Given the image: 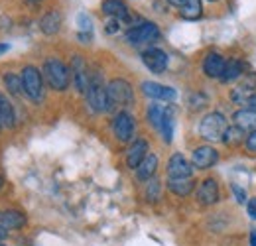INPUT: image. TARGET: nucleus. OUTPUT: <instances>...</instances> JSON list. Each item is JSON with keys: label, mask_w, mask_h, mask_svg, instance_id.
I'll list each match as a JSON object with an SVG mask.
<instances>
[{"label": "nucleus", "mask_w": 256, "mask_h": 246, "mask_svg": "<svg viewBox=\"0 0 256 246\" xmlns=\"http://www.w3.org/2000/svg\"><path fill=\"white\" fill-rule=\"evenodd\" d=\"M156 170H158V158L154 154H148L142 160V164L136 168V178H138L140 182H148V180L154 178Z\"/></svg>", "instance_id": "19"}, {"label": "nucleus", "mask_w": 256, "mask_h": 246, "mask_svg": "<svg viewBox=\"0 0 256 246\" xmlns=\"http://www.w3.org/2000/svg\"><path fill=\"white\" fill-rule=\"evenodd\" d=\"M172 6H176V8H184L186 4H188V0H168Z\"/></svg>", "instance_id": "37"}, {"label": "nucleus", "mask_w": 256, "mask_h": 246, "mask_svg": "<svg viewBox=\"0 0 256 246\" xmlns=\"http://www.w3.org/2000/svg\"><path fill=\"white\" fill-rule=\"evenodd\" d=\"M0 246H6V244H4V242H2V240H0Z\"/></svg>", "instance_id": "43"}, {"label": "nucleus", "mask_w": 256, "mask_h": 246, "mask_svg": "<svg viewBox=\"0 0 256 246\" xmlns=\"http://www.w3.org/2000/svg\"><path fill=\"white\" fill-rule=\"evenodd\" d=\"M224 67H226V63L219 54H207V58L203 62V71L211 79H217V77L221 79L224 73Z\"/></svg>", "instance_id": "15"}, {"label": "nucleus", "mask_w": 256, "mask_h": 246, "mask_svg": "<svg viewBox=\"0 0 256 246\" xmlns=\"http://www.w3.org/2000/svg\"><path fill=\"white\" fill-rule=\"evenodd\" d=\"M226 128H228V124L221 112H209L207 116H203V120L199 124V134L205 140L217 142V140H223Z\"/></svg>", "instance_id": "4"}, {"label": "nucleus", "mask_w": 256, "mask_h": 246, "mask_svg": "<svg viewBox=\"0 0 256 246\" xmlns=\"http://www.w3.org/2000/svg\"><path fill=\"white\" fill-rule=\"evenodd\" d=\"M134 130H136V124H134V116L126 112V110H120L114 118H112V132L116 136V140L120 142H130L132 136H134Z\"/></svg>", "instance_id": "7"}, {"label": "nucleus", "mask_w": 256, "mask_h": 246, "mask_svg": "<svg viewBox=\"0 0 256 246\" xmlns=\"http://www.w3.org/2000/svg\"><path fill=\"white\" fill-rule=\"evenodd\" d=\"M60 26H62V14H60L58 10H50V12L42 18V22H40V28H42V32H44L46 36L58 34V32H60Z\"/></svg>", "instance_id": "22"}, {"label": "nucleus", "mask_w": 256, "mask_h": 246, "mask_svg": "<svg viewBox=\"0 0 256 246\" xmlns=\"http://www.w3.org/2000/svg\"><path fill=\"white\" fill-rule=\"evenodd\" d=\"M242 75H244V67H242V63L238 62V60H232V62L226 63L221 81L230 83V81H236V79H238V77H242Z\"/></svg>", "instance_id": "24"}, {"label": "nucleus", "mask_w": 256, "mask_h": 246, "mask_svg": "<svg viewBox=\"0 0 256 246\" xmlns=\"http://www.w3.org/2000/svg\"><path fill=\"white\" fill-rule=\"evenodd\" d=\"M148 156V142L146 140H136V142H132V146L128 148L126 152V164L130 170H136L140 164H142V160Z\"/></svg>", "instance_id": "14"}, {"label": "nucleus", "mask_w": 256, "mask_h": 246, "mask_svg": "<svg viewBox=\"0 0 256 246\" xmlns=\"http://www.w3.org/2000/svg\"><path fill=\"white\" fill-rule=\"evenodd\" d=\"M87 102L95 112H106L108 110V96H106V87L102 83L100 73L95 71L91 73L89 79V87H87Z\"/></svg>", "instance_id": "3"}, {"label": "nucleus", "mask_w": 256, "mask_h": 246, "mask_svg": "<svg viewBox=\"0 0 256 246\" xmlns=\"http://www.w3.org/2000/svg\"><path fill=\"white\" fill-rule=\"evenodd\" d=\"M26 224V216L22 215L20 211H0V226L6 228V230H12V228H22Z\"/></svg>", "instance_id": "20"}, {"label": "nucleus", "mask_w": 256, "mask_h": 246, "mask_svg": "<svg viewBox=\"0 0 256 246\" xmlns=\"http://www.w3.org/2000/svg\"><path fill=\"white\" fill-rule=\"evenodd\" d=\"M8 50H10V46H8V44H0V56H2V54H6Z\"/></svg>", "instance_id": "39"}, {"label": "nucleus", "mask_w": 256, "mask_h": 246, "mask_svg": "<svg viewBox=\"0 0 256 246\" xmlns=\"http://www.w3.org/2000/svg\"><path fill=\"white\" fill-rule=\"evenodd\" d=\"M142 92L150 98H158V100H166V102H174L176 96H178V92L172 87H166V85L154 83V81H144L142 83Z\"/></svg>", "instance_id": "11"}, {"label": "nucleus", "mask_w": 256, "mask_h": 246, "mask_svg": "<svg viewBox=\"0 0 256 246\" xmlns=\"http://www.w3.org/2000/svg\"><path fill=\"white\" fill-rule=\"evenodd\" d=\"M219 162V152L213 146H199L195 148L192 154V164L193 168L199 170H209L211 166H215Z\"/></svg>", "instance_id": "8"}, {"label": "nucleus", "mask_w": 256, "mask_h": 246, "mask_svg": "<svg viewBox=\"0 0 256 246\" xmlns=\"http://www.w3.org/2000/svg\"><path fill=\"white\" fill-rule=\"evenodd\" d=\"M232 120H234V126H238L242 132H254L256 130V112L252 108H240L232 114Z\"/></svg>", "instance_id": "17"}, {"label": "nucleus", "mask_w": 256, "mask_h": 246, "mask_svg": "<svg viewBox=\"0 0 256 246\" xmlns=\"http://www.w3.org/2000/svg\"><path fill=\"white\" fill-rule=\"evenodd\" d=\"M106 28V34H116V32L120 30V20H116V18H108V22L104 24Z\"/></svg>", "instance_id": "33"}, {"label": "nucleus", "mask_w": 256, "mask_h": 246, "mask_svg": "<svg viewBox=\"0 0 256 246\" xmlns=\"http://www.w3.org/2000/svg\"><path fill=\"white\" fill-rule=\"evenodd\" d=\"M142 62H144V65L152 73H158L160 75V73H164L168 69V54L158 50V48H150V50H146L142 54Z\"/></svg>", "instance_id": "9"}, {"label": "nucleus", "mask_w": 256, "mask_h": 246, "mask_svg": "<svg viewBox=\"0 0 256 246\" xmlns=\"http://www.w3.org/2000/svg\"><path fill=\"white\" fill-rule=\"evenodd\" d=\"M0 128H2V124H0Z\"/></svg>", "instance_id": "45"}, {"label": "nucleus", "mask_w": 256, "mask_h": 246, "mask_svg": "<svg viewBox=\"0 0 256 246\" xmlns=\"http://www.w3.org/2000/svg\"><path fill=\"white\" fill-rule=\"evenodd\" d=\"M242 134H244V132H242L238 126H228V128H226V132H224V136H223L224 146L234 148V146L242 144V142H244V136H242Z\"/></svg>", "instance_id": "26"}, {"label": "nucleus", "mask_w": 256, "mask_h": 246, "mask_svg": "<svg viewBox=\"0 0 256 246\" xmlns=\"http://www.w3.org/2000/svg\"><path fill=\"white\" fill-rule=\"evenodd\" d=\"M106 96H108V110L124 108L134 102V91L124 79H112L106 85Z\"/></svg>", "instance_id": "2"}, {"label": "nucleus", "mask_w": 256, "mask_h": 246, "mask_svg": "<svg viewBox=\"0 0 256 246\" xmlns=\"http://www.w3.org/2000/svg\"><path fill=\"white\" fill-rule=\"evenodd\" d=\"M230 189H232L234 199H236L238 203H246V191H244L242 187H238L236 184H232V185H230Z\"/></svg>", "instance_id": "32"}, {"label": "nucleus", "mask_w": 256, "mask_h": 246, "mask_svg": "<svg viewBox=\"0 0 256 246\" xmlns=\"http://www.w3.org/2000/svg\"><path fill=\"white\" fill-rule=\"evenodd\" d=\"M244 146H246V150H248V152L256 154V130L254 132H250V136L244 140Z\"/></svg>", "instance_id": "35"}, {"label": "nucleus", "mask_w": 256, "mask_h": 246, "mask_svg": "<svg viewBox=\"0 0 256 246\" xmlns=\"http://www.w3.org/2000/svg\"><path fill=\"white\" fill-rule=\"evenodd\" d=\"M22 87H24L26 96L34 102H40L44 98V79H42V73L38 71V67L26 65L22 69Z\"/></svg>", "instance_id": "5"}, {"label": "nucleus", "mask_w": 256, "mask_h": 246, "mask_svg": "<svg viewBox=\"0 0 256 246\" xmlns=\"http://www.w3.org/2000/svg\"><path fill=\"white\" fill-rule=\"evenodd\" d=\"M158 38H160V28L154 22H142L126 32V42L132 46L150 44V42H156Z\"/></svg>", "instance_id": "6"}, {"label": "nucleus", "mask_w": 256, "mask_h": 246, "mask_svg": "<svg viewBox=\"0 0 256 246\" xmlns=\"http://www.w3.org/2000/svg\"><path fill=\"white\" fill-rule=\"evenodd\" d=\"M4 87L10 94H20L24 91L22 87V77H18L16 73H6L4 75Z\"/></svg>", "instance_id": "27"}, {"label": "nucleus", "mask_w": 256, "mask_h": 246, "mask_svg": "<svg viewBox=\"0 0 256 246\" xmlns=\"http://www.w3.org/2000/svg\"><path fill=\"white\" fill-rule=\"evenodd\" d=\"M252 94H254V89H252V87L242 85V87L232 89V92H230V98H232L236 104H248V100H250V96H252Z\"/></svg>", "instance_id": "28"}, {"label": "nucleus", "mask_w": 256, "mask_h": 246, "mask_svg": "<svg viewBox=\"0 0 256 246\" xmlns=\"http://www.w3.org/2000/svg\"><path fill=\"white\" fill-rule=\"evenodd\" d=\"M168 187H170V191L174 193V195H178V197H186V195H190L193 191V187H195V182H193L192 178H170L168 180Z\"/></svg>", "instance_id": "21"}, {"label": "nucleus", "mask_w": 256, "mask_h": 246, "mask_svg": "<svg viewBox=\"0 0 256 246\" xmlns=\"http://www.w3.org/2000/svg\"><path fill=\"white\" fill-rule=\"evenodd\" d=\"M77 24H79L81 32H87V34H91V18H89L85 12H81V14L77 16Z\"/></svg>", "instance_id": "31"}, {"label": "nucleus", "mask_w": 256, "mask_h": 246, "mask_svg": "<svg viewBox=\"0 0 256 246\" xmlns=\"http://www.w3.org/2000/svg\"><path fill=\"white\" fill-rule=\"evenodd\" d=\"M193 164H190L184 154H174L168 162V176L170 178H192Z\"/></svg>", "instance_id": "12"}, {"label": "nucleus", "mask_w": 256, "mask_h": 246, "mask_svg": "<svg viewBox=\"0 0 256 246\" xmlns=\"http://www.w3.org/2000/svg\"><path fill=\"white\" fill-rule=\"evenodd\" d=\"M250 246H256V230L250 232Z\"/></svg>", "instance_id": "40"}, {"label": "nucleus", "mask_w": 256, "mask_h": 246, "mask_svg": "<svg viewBox=\"0 0 256 246\" xmlns=\"http://www.w3.org/2000/svg\"><path fill=\"white\" fill-rule=\"evenodd\" d=\"M246 211H248L250 218H254L256 220V199H248V203H246Z\"/></svg>", "instance_id": "36"}, {"label": "nucleus", "mask_w": 256, "mask_h": 246, "mask_svg": "<svg viewBox=\"0 0 256 246\" xmlns=\"http://www.w3.org/2000/svg\"><path fill=\"white\" fill-rule=\"evenodd\" d=\"M44 77H46V81L52 89L65 91L71 83V69H67V65L62 60L50 58L44 63Z\"/></svg>", "instance_id": "1"}, {"label": "nucleus", "mask_w": 256, "mask_h": 246, "mask_svg": "<svg viewBox=\"0 0 256 246\" xmlns=\"http://www.w3.org/2000/svg\"><path fill=\"white\" fill-rule=\"evenodd\" d=\"M4 236H6V228H2V226H0V240H2Z\"/></svg>", "instance_id": "41"}, {"label": "nucleus", "mask_w": 256, "mask_h": 246, "mask_svg": "<svg viewBox=\"0 0 256 246\" xmlns=\"http://www.w3.org/2000/svg\"><path fill=\"white\" fill-rule=\"evenodd\" d=\"M197 201L201 205H215L219 201V185L213 178L205 180L197 189Z\"/></svg>", "instance_id": "13"}, {"label": "nucleus", "mask_w": 256, "mask_h": 246, "mask_svg": "<svg viewBox=\"0 0 256 246\" xmlns=\"http://www.w3.org/2000/svg\"><path fill=\"white\" fill-rule=\"evenodd\" d=\"M0 124L4 128H14L16 124V114H14V106L10 104V100L0 92Z\"/></svg>", "instance_id": "23"}, {"label": "nucleus", "mask_w": 256, "mask_h": 246, "mask_svg": "<svg viewBox=\"0 0 256 246\" xmlns=\"http://www.w3.org/2000/svg\"><path fill=\"white\" fill-rule=\"evenodd\" d=\"M209 2H217V0H209Z\"/></svg>", "instance_id": "44"}, {"label": "nucleus", "mask_w": 256, "mask_h": 246, "mask_svg": "<svg viewBox=\"0 0 256 246\" xmlns=\"http://www.w3.org/2000/svg\"><path fill=\"white\" fill-rule=\"evenodd\" d=\"M4 187V180H2V176H0V189Z\"/></svg>", "instance_id": "42"}, {"label": "nucleus", "mask_w": 256, "mask_h": 246, "mask_svg": "<svg viewBox=\"0 0 256 246\" xmlns=\"http://www.w3.org/2000/svg\"><path fill=\"white\" fill-rule=\"evenodd\" d=\"M205 102H207V98L203 96V94H195V96H192V100H190V104H192V108H203L205 106Z\"/></svg>", "instance_id": "34"}, {"label": "nucleus", "mask_w": 256, "mask_h": 246, "mask_svg": "<svg viewBox=\"0 0 256 246\" xmlns=\"http://www.w3.org/2000/svg\"><path fill=\"white\" fill-rule=\"evenodd\" d=\"M246 106H248V108H252V110L256 112V92L250 96V100H248V104H246Z\"/></svg>", "instance_id": "38"}, {"label": "nucleus", "mask_w": 256, "mask_h": 246, "mask_svg": "<svg viewBox=\"0 0 256 246\" xmlns=\"http://www.w3.org/2000/svg\"><path fill=\"white\" fill-rule=\"evenodd\" d=\"M164 108L166 106H160V104H150L148 106V112H146L148 122L152 124L154 128H158V130H160L162 126V118H164Z\"/></svg>", "instance_id": "29"}, {"label": "nucleus", "mask_w": 256, "mask_h": 246, "mask_svg": "<svg viewBox=\"0 0 256 246\" xmlns=\"http://www.w3.org/2000/svg\"><path fill=\"white\" fill-rule=\"evenodd\" d=\"M180 14L184 20H199L203 14L201 0H188V4L184 8H180Z\"/></svg>", "instance_id": "25"}, {"label": "nucleus", "mask_w": 256, "mask_h": 246, "mask_svg": "<svg viewBox=\"0 0 256 246\" xmlns=\"http://www.w3.org/2000/svg\"><path fill=\"white\" fill-rule=\"evenodd\" d=\"M71 79L77 87L79 92H87V87H89V79L91 75L87 73V65L81 60V56H75L73 62H71Z\"/></svg>", "instance_id": "10"}, {"label": "nucleus", "mask_w": 256, "mask_h": 246, "mask_svg": "<svg viewBox=\"0 0 256 246\" xmlns=\"http://www.w3.org/2000/svg\"><path fill=\"white\" fill-rule=\"evenodd\" d=\"M102 12L110 18H116L120 22H130V12L122 0H104L102 2Z\"/></svg>", "instance_id": "16"}, {"label": "nucleus", "mask_w": 256, "mask_h": 246, "mask_svg": "<svg viewBox=\"0 0 256 246\" xmlns=\"http://www.w3.org/2000/svg\"><path fill=\"white\" fill-rule=\"evenodd\" d=\"M146 197H148L150 201H156V199L160 197V184H158L156 180H150L148 189H146Z\"/></svg>", "instance_id": "30"}, {"label": "nucleus", "mask_w": 256, "mask_h": 246, "mask_svg": "<svg viewBox=\"0 0 256 246\" xmlns=\"http://www.w3.org/2000/svg\"><path fill=\"white\" fill-rule=\"evenodd\" d=\"M174 128H176V108L174 106H166L164 108V118H162V138L166 144H170L174 140Z\"/></svg>", "instance_id": "18"}]
</instances>
